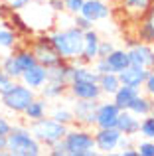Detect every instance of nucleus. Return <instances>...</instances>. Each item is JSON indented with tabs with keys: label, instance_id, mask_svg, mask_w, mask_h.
I'll list each match as a JSON object with an SVG mask.
<instances>
[{
	"label": "nucleus",
	"instance_id": "nucleus-7",
	"mask_svg": "<svg viewBox=\"0 0 154 156\" xmlns=\"http://www.w3.org/2000/svg\"><path fill=\"white\" fill-rule=\"evenodd\" d=\"M93 134H95L97 152L113 154L115 150H119L123 133H121L117 126H111V129H95V133H93Z\"/></svg>",
	"mask_w": 154,
	"mask_h": 156
},
{
	"label": "nucleus",
	"instance_id": "nucleus-47",
	"mask_svg": "<svg viewBox=\"0 0 154 156\" xmlns=\"http://www.w3.org/2000/svg\"><path fill=\"white\" fill-rule=\"evenodd\" d=\"M0 154H2V152H0Z\"/></svg>",
	"mask_w": 154,
	"mask_h": 156
},
{
	"label": "nucleus",
	"instance_id": "nucleus-14",
	"mask_svg": "<svg viewBox=\"0 0 154 156\" xmlns=\"http://www.w3.org/2000/svg\"><path fill=\"white\" fill-rule=\"evenodd\" d=\"M20 81H22L24 85H28V87L40 91V89L46 85V81H47V67H44L42 63L32 65L30 69H26V71L22 73Z\"/></svg>",
	"mask_w": 154,
	"mask_h": 156
},
{
	"label": "nucleus",
	"instance_id": "nucleus-23",
	"mask_svg": "<svg viewBox=\"0 0 154 156\" xmlns=\"http://www.w3.org/2000/svg\"><path fill=\"white\" fill-rule=\"evenodd\" d=\"M97 83H99L101 91H103V97H113L117 93V89L121 87L119 73H101Z\"/></svg>",
	"mask_w": 154,
	"mask_h": 156
},
{
	"label": "nucleus",
	"instance_id": "nucleus-39",
	"mask_svg": "<svg viewBox=\"0 0 154 156\" xmlns=\"http://www.w3.org/2000/svg\"><path fill=\"white\" fill-rule=\"evenodd\" d=\"M32 2H34V0H10V2H8V8H10V10H24V8H28Z\"/></svg>",
	"mask_w": 154,
	"mask_h": 156
},
{
	"label": "nucleus",
	"instance_id": "nucleus-45",
	"mask_svg": "<svg viewBox=\"0 0 154 156\" xmlns=\"http://www.w3.org/2000/svg\"><path fill=\"white\" fill-rule=\"evenodd\" d=\"M0 69H2V55H0Z\"/></svg>",
	"mask_w": 154,
	"mask_h": 156
},
{
	"label": "nucleus",
	"instance_id": "nucleus-37",
	"mask_svg": "<svg viewBox=\"0 0 154 156\" xmlns=\"http://www.w3.org/2000/svg\"><path fill=\"white\" fill-rule=\"evenodd\" d=\"M113 50H115V44L111 40H101L99 42V57H107Z\"/></svg>",
	"mask_w": 154,
	"mask_h": 156
},
{
	"label": "nucleus",
	"instance_id": "nucleus-38",
	"mask_svg": "<svg viewBox=\"0 0 154 156\" xmlns=\"http://www.w3.org/2000/svg\"><path fill=\"white\" fill-rule=\"evenodd\" d=\"M142 87H144V93H146V95L154 97V69H150V71H148L146 81H144Z\"/></svg>",
	"mask_w": 154,
	"mask_h": 156
},
{
	"label": "nucleus",
	"instance_id": "nucleus-3",
	"mask_svg": "<svg viewBox=\"0 0 154 156\" xmlns=\"http://www.w3.org/2000/svg\"><path fill=\"white\" fill-rule=\"evenodd\" d=\"M63 142L67 146V156H95V134L89 126L73 125L67 129V134L63 136Z\"/></svg>",
	"mask_w": 154,
	"mask_h": 156
},
{
	"label": "nucleus",
	"instance_id": "nucleus-40",
	"mask_svg": "<svg viewBox=\"0 0 154 156\" xmlns=\"http://www.w3.org/2000/svg\"><path fill=\"white\" fill-rule=\"evenodd\" d=\"M10 130H12V122L4 115H0V136H8Z\"/></svg>",
	"mask_w": 154,
	"mask_h": 156
},
{
	"label": "nucleus",
	"instance_id": "nucleus-30",
	"mask_svg": "<svg viewBox=\"0 0 154 156\" xmlns=\"http://www.w3.org/2000/svg\"><path fill=\"white\" fill-rule=\"evenodd\" d=\"M16 46L14 30H8L6 26H0V50H12Z\"/></svg>",
	"mask_w": 154,
	"mask_h": 156
},
{
	"label": "nucleus",
	"instance_id": "nucleus-44",
	"mask_svg": "<svg viewBox=\"0 0 154 156\" xmlns=\"http://www.w3.org/2000/svg\"><path fill=\"white\" fill-rule=\"evenodd\" d=\"M107 2H111V4H117V2H119V0H107Z\"/></svg>",
	"mask_w": 154,
	"mask_h": 156
},
{
	"label": "nucleus",
	"instance_id": "nucleus-43",
	"mask_svg": "<svg viewBox=\"0 0 154 156\" xmlns=\"http://www.w3.org/2000/svg\"><path fill=\"white\" fill-rule=\"evenodd\" d=\"M142 18H144V20H148L150 24H154V0H150V6H148L146 14H144Z\"/></svg>",
	"mask_w": 154,
	"mask_h": 156
},
{
	"label": "nucleus",
	"instance_id": "nucleus-41",
	"mask_svg": "<svg viewBox=\"0 0 154 156\" xmlns=\"http://www.w3.org/2000/svg\"><path fill=\"white\" fill-rule=\"evenodd\" d=\"M47 8H50L51 12H65V8H63V0H47Z\"/></svg>",
	"mask_w": 154,
	"mask_h": 156
},
{
	"label": "nucleus",
	"instance_id": "nucleus-32",
	"mask_svg": "<svg viewBox=\"0 0 154 156\" xmlns=\"http://www.w3.org/2000/svg\"><path fill=\"white\" fill-rule=\"evenodd\" d=\"M136 148H138L140 156H154V140L144 138V140H140L138 144H136Z\"/></svg>",
	"mask_w": 154,
	"mask_h": 156
},
{
	"label": "nucleus",
	"instance_id": "nucleus-12",
	"mask_svg": "<svg viewBox=\"0 0 154 156\" xmlns=\"http://www.w3.org/2000/svg\"><path fill=\"white\" fill-rule=\"evenodd\" d=\"M99 42H101V36L97 34L95 30H87L83 32V53L79 55V59L75 63H87L91 65L93 61L99 57Z\"/></svg>",
	"mask_w": 154,
	"mask_h": 156
},
{
	"label": "nucleus",
	"instance_id": "nucleus-35",
	"mask_svg": "<svg viewBox=\"0 0 154 156\" xmlns=\"http://www.w3.org/2000/svg\"><path fill=\"white\" fill-rule=\"evenodd\" d=\"M47 152L51 156H67V146H65V142H63V138L58 140L55 144H51L50 148H47Z\"/></svg>",
	"mask_w": 154,
	"mask_h": 156
},
{
	"label": "nucleus",
	"instance_id": "nucleus-20",
	"mask_svg": "<svg viewBox=\"0 0 154 156\" xmlns=\"http://www.w3.org/2000/svg\"><path fill=\"white\" fill-rule=\"evenodd\" d=\"M152 109H154V97L146 95V93H138L136 99L131 103V107H128V111H132L135 115H138L140 119L146 117V115H150Z\"/></svg>",
	"mask_w": 154,
	"mask_h": 156
},
{
	"label": "nucleus",
	"instance_id": "nucleus-8",
	"mask_svg": "<svg viewBox=\"0 0 154 156\" xmlns=\"http://www.w3.org/2000/svg\"><path fill=\"white\" fill-rule=\"evenodd\" d=\"M101 101V99H99ZM99 101H91V99H73L71 109L75 115V125L81 126H95V115H97V107Z\"/></svg>",
	"mask_w": 154,
	"mask_h": 156
},
{
	"label": "nucleus",
	"instance_id": "nucleus-26",
	"mask_svg": "<svg viewBox=\"0 0 154 156\" xmlns=\"http://www.w3.org/2000/svg\"><path fill=\"white\" fill-rule=\"evenodd\" d=\"M2 71L6 73V75H10L14 81H20V77H22V67L18 65V61H16V55L14 53H8V55H2Z\"/></svg>",
	"mask_w": 154,
	"mask_h": 156
},
{
	"label": "nucleus",
	"instance_id": "nucleus-17",
	"mask_svg": "<svg viewBox=\"0 0 154 156\" xmlns=\"http://www.w3.org/2000/svg\"><path fill=\"white\" fill-rule=\"evenodd\" d=\"M73 69H75V61L63 59L58 65H54V67H47V79L69 85L71 79H73Z\"/></svg>",
	"mask_w": 154,
	"mask_h": 156
},
{
	"label": "nucleus",
	"instance_id": "nucleus-19",
	"mask_svg": "<svg viewBox=\"0 0 154 156\" xmlns=\"http://www.w3.org/2000/svg\"><path fill=\"white\" fill-rule=\"evenodd\" d=\"M140 93V87H132V85H123L117 89V93L113 95V101L119 105V109H128L131 103L136 99V95Z\"/></svg>",
	"mask_w": 154,
	"mask_h": 156
},
{
	"label": "nucleus",
	"instance_id": "nucleus-16",
	"mask_svg": "<svg viewBox=\"0 0 154 156\" xmlns=\"http://www.w3.org/2000/svg\"><path fill=\"white\" fill-rule=\"evenodd\" d=\"M150 69L146 67H140V65H135L131 63L127 69H123V71L119 73V79L123 85H132V87H142L144 81H146V75Z\"/></svg>",
	"mask_w": 154,
	"mask_h": 156
},
{
	"label": "nucleus",
	"instance_id": "nucleus-46",
	"mask_svg": "<svg viewBox=\"0 0 154 156\" xmlns=\"http://www.w3.org/2000/svg\"><path fill=\"white\" fill-rule=\"evenodd\" d=\"M0 26H2V22H0Z\"/></svg>",
	"mask_w": 154,
	"mask_h": 156
},
{
	"label": "nucleus",
	"instance_id": "nucleus-21",
	"mask_svg": "<svg viewBox=\"0 0 154 156\" xmlns=\"http://www.w3.org/2000/svg\"><path fill=\"white\" fill-rule=\"evenodd\" d=\"M63 95H67V85L65 83H59V81L47 79L46 85L40 89V97H44V99H47V101L61 99Z\"/></svg>",
	"mask_w": 154,
	"mask_h": 156
},
{
	"label": "nucleus",
	"instance_id": "nucleus-2",
	"mask_svg": "<svg viewBox=\"0 0 154 156\" xmlns=\"http://www.w3.org/2000/svg\"><path fill=\"white\" fill-rule=\"evenodd\" d=\"M44 146L36 140L30 126L12 125V130L6 136V152L12 156H40Z\"/></svg>",
	"mask_w": 154,
	"mask_h": 156
},
{
	"label": "nucleus",
	"instance_id": "nucleus-6",
	"mask_svg": "<svg viewBox=\"0 0 154 156\" xmlns=\"http://www.w3.org/2000/svg\"><path fill=\"white\" fill-rule=\"evenodd\" d=\"M32 51H34L36 59H38V63H42L44 67H54V65H58L59 61H63V57L58 53V50L54 48V44L50 42V38H38L34 44H32Z\"/></svg>",
	"mask_w": 154,
	"mask_h": 156
},
{
	"label": "nucleus",
	"instance_id": "nucleus-22",
	"mask_svg": "<svg viewBox=\"0 0 154 156\" xmlns=\"http://www.w3.org/2000/svg\"><path fill=\"white\" fill-rule=\"evenodd\" d=\"M107 61H109V65H111L113 73H121L123 69H127L128 65H131L128 50H119V48H115V50L107 55Z\"/></svg>",
	"mask_w": 154,
	"mask_h": 156
},
{
	"label": "nucleus",
	"instance_id": "nucleus-33",
	"mask_svg": "<svg viewBox=\"0 0 154 156\" xmlns=\"http://www.w3.org/2000/svg\"><path fill=\"white\" fill-rule=\"evenodd\" d=\"M83 2H85V0H63V8H65L67 14L75 16V14H79V12H81Z\"/></svg>",
	"mask_w": 154,
	"mask_h": 156
},
{
	"label": "nucleus",
	"instance_id": "nucleus-15",
	"mask_svg": "<svg viewBox=\"0 0 154 156\" xmlns=\"http://www.w3.org/2000/svg\"><path fill=\"white\" fill-rule=\"evenodd\" d=\"M117 129L127 136H136L140 130V117L128 109H121V115L117 119Z\"/></svg>",
	"mask_w": 154,
	"mask_h": 156
},
{
	"label": "nucleus",
	"instance_id": "nucleus-13",
	"mask_svg": "<svg viewBox=\"0 0 154 156\" xmlns=\"http://www.w3.org/2000/svg\"><path fill=\"white\" fill-rule=\"evenodd\" d=\"M79 14L89 18L93 24L101 22V20H107L111 16V2H107V0H85Z\"/></svg>",
	"mask_w": 154,
	"mask_h": 156
},
{
	"label": "nucleus",
	"instance_id": "nucleus-1",
	"mask_svg": "<svg viewBox=\"0 0 154 156\" xmlns=\"http://www.w3.org/2000/svg\"><path fill=\"white\" fill-rule=\"evenodd\" d=\"M47 38L58 50V53L67 61H77L83 53V30H79L77 26L58 28Z\"/></svg>",
	"mask_w": 154,
	"mask_h": 156
},
{
	"label": "nucleus",
	"instance_id": "nucleus-34",
	"mask_svg": "<svg viewBox=\"0 0 154 156\" xmlns=\"http://www.w3.org/2000/svg\"><path fill=\"white\" fill-rule=\"evenodd\" d=\"M73 26H77L79 30H83V32H87V30L93 28V22L89 18H85L83 14H75L73 16Z\"/></svg>",
	"mask_w": 154,
	"mask_h": 156
},
{
	"label": "nucleus",
	"instance_id": "nucleus-42",
	"mask_svg": "<svg viewBox=\"0 0 154 156\" xmlns=\"http://www.w3.org/2000/svg\"><path fill=\"white\" fill-rule=\"evenodd\" d=\"M121 154H123V156H140V154H138V148H136L135 144H132V146H124V148H121Z\"/></svg>",
	"mask_w": 154,
	"mask_h": 156
},
{
	"label": "nucleus",
	"instance_id": "nucleus-25",
	"mask_svg": "<svg viewBox=\"0 0 154 156\" xmlns=\"http://www.w3.org/2000/svg\"><path fill=\"white\" fill-rule=\"evenodd\" d=\"M50 117L55 119L58 122H61V125H65V126H73V125H75L73 109H71V107H67V105H61V103L55 105V107H51Z\"/></svg>",
	"mask_w": 154,
	"mask_h": 156
},
{
	"label": "nucleus",
	"instance_id": "nucleus-28",
	"mask_svg": "<svg viewBox=\"0 0 154 156\" xmlns=\"http://www.w3.org/2000/svg\"><path fill=\"white\" fill-rule=\"evenodd\" d=\"M136 36H138V42L150 44L154 46V24H150L148 20H140V26L136 28Z\"/></svg>",
	"mask_w": 154,
	"mask_h": 156
},
{
	"label": "nucleus",
	"instance_id": "nucleus-27",
	"mask_svg": "<svg viewBox=\"0 0 154 156\" xmlns=\"http://www.w3.org/2000/svg\"><path fill=\"white\" fill-rule=\"evenodd\" d=\"M97 79H99V73L93 69V65H87V63H75L73 79H71V81H97Z\"/></svg>",
	"mask_w": 154,
	"mask_h": 156
},
{
	"label": "nucleus",
	"instance_id": "nucleus-36",
	"mask_svg": "<svg viewBox=\"0 0 154 156\" xmlns=\"http://www.w3.org/2000/svg\"><path fill=\"white\" fill-rule=\"evenodd\" d=\"M12 85H14V79H12L10 75H6V73L0 69V95H2V93H6Z\"/></svg>",
	"mask_w": 154,
	"mask_h": 156
},
{
	"label": "nucleus",
	"instance_id": "nucleus-4",
	"mask_svg": "<svg viewBox=\"0 0 154 156\" xmlns=\"http://www.w3.org/2000/svg\"><path fill=\"white\" fill-rule=\"evenodd\" d=\"M28 125H30V130L36 136V140H38L42 146H46V148H50L51 144H55L58 140H61V138L67 134V129H69V126L58 122L51 117H42V119H38V121L28 122Z\"/></svg>",
	"mask_w": 154,
	"mask_h": 156
},
{
	"label": "nucleus",
	"instance_id": "nucleus-24",
	"mask_svg": "<svg viewBox=\"0 0 154 156\" xmlns=\"http://www.w3.org/2000/svg\"><path fill=\"white\" fill-rule=\"evenodd\" d=\"M119 4L131 18H142L150 6V0H119Z\"/></svg>",
	"mask_w": 154,
	"mask_h": 156
},
{
	"label": "nucleus",
	"instance_id": "nucleus-9",
	"mask_svg": "<svg viewBox=\"0 0 154 156\" xmlns=\"http://www.w3.org/2000/svg\"><path fill=\"white\" fill-rule=\"evenodd\" d=\"M128 57H131V63L135 65H140L146 69L154 67V48L150 44L128 40Z\"/></svg>",
	"mask_w": 154,
	"mask_h": 156
},
{
	"label": "nucleus",
	"instance_id": "nucleus-5",
	"mask_svg": "<svg viewBox=\"0 0 154 156\" xmlns=\"http://www.w3.org/2000/svg\"><path fill=\"white\" fill-rule=\"evenodd\" d=\"M36 97H38L36 89L24 85L22 81H14V85H12L6 93L0 95V105L6 111H10V113L22 115L24 111H26V107L30 105Z\"/></svg>",
	"mask_w": 154,
	"mask_h": 156
},
{
	"label": "nucleus",
	"instance_id": "nucleus-29",
	"mask_svg": "<svg viewBox=\"0 0 154 156\" xmlns=\"http://www.w3.org/2000/svg\"><path fill=\"white\" fill-rule=\"evenodd\" d=\"M14 55H16L18 65L22 67V71H26V69L32 67V65L38 63V59H36V55H34L32 50H18V51H14Z\"/></svg>",
	"mask_w": 154,
	"mask_h": 156
},
{
	"label": "nucleus",
	"instance_id": "nucleus-31",
	"mask_svg": "<svg viewBox=\"0 0 154 156\" xmlns=\"http://www.w3.org/2000/svg\"><path fill=\"white\" fill-rule=\"evenodd\" d=\"M138 134L142 138H150V140H154V115H146V117L140 119Z\"/></svg>",
	"mask_w": 154,
	"mask_h": 156
},
{
	"label": "nucleus",
	"instance_id": "nucleus-11",
	"mask_svg": "<svg viewBox=\"0 0 154 156\" xmlns=\"http://www.w3.org/2000/svg\"><path fill=\"white\" fill-rule=\"evenodd\" d=\"M121 115V109L115 101H99L95 115V129H111L117 126V119Z\"/></svg>",
	"mask_w": 154,
	"mask_h": 156
},
{
	"label": "nucleus",
	"instance_id": "nucleus-10",
	"mask_svg": "<svg viewBox=\"0 0 154 156\" xmlns=\"http://www.w3.org/2000/svg\"><path fill=\"white\" fill-rule=\"evenodd\" d=\"M67 95L71 99H91V101L103 99V91H101L97 81H71L67 85Z\"/></svg>",
	"mask_w": 154,
	"mask_h": 156
},
{
	"label": "nucleus",
	"instance_id": "nucleus-18",
	"mask_svg": "<svg viewBox=\"0 0 154 156\" xmlns=\"http://www.w3.org/2000/svg\"><path fill=\"white\" fill-rule=\"evenodd\" d=\"M47 113H50V101L44 99V97H36V99L26 107V111H24L22 115L28 122H32V121L42 119V117H47Z\"/></svg>",
	"mask_w": 154,
	"mask_h": 156
}]
</instances>
